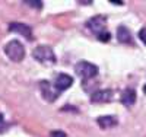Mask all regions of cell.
Listing matches in <instances>:
<instances>
[{
  "label": "cell",
  "mask_w": 146,
  "mask_h": 137,
  "mask_svg": "<svg viewBox=\"0 0 146 137\" xmlns=\"http://www.w3.org/2000/svg\"><path fill=\"white\" fill-rule=\"evenodd\" d=\"M117 38L120 42H124V44H131V34L126 26H118L117 29Z\"/></svg>",
  "instance_id": "cell-11"
},
{
  "label": "cell",
  "mask_w": 146,
  "mask_h": 137,
  "mask_svg": "<svg viewBox=\"0 0 146 137\" xmlns=\"http://www.w3.org/2000/svg\"><path fill=\"white\" fill-rule=\"evenodd\" d=\"M5 53L12 61H22L25 57V48L18 40H12L5 45Z\"/></svg>",
  "instance_id": "cell-1"
},
{
  "label": "cell",
  "mask_w": 146,
  "mask_h": 137,
  "mask_svg": "<svg viewBox=\"0 0 146 137\" xmlns=\"http://www.w3.org/2000/svg\"><path fill=\"white\" fill-rule=\"evenodd\" d=\"M75 73L79 77H82V80H89L98 74V67L89 61H79L75 66Z\"/></svg>",
  "instance_id": "cell-3"
},
{
  "label": "cell",
  "mask_w": 146,
  "mask_h": 137,
  "mask_svg": "<svg viewBox=\"0 0 146 137\" xmlns=\"http://www.w3.org/2000/svg\"><path fill=\"white\" fill-rule=\"evenodd\" d=\"M0 122H3V114L0 113Z\"/></svg>",
  "instance_id": "cell-16"
},
{
  "label": "cell",
  "mask_w": 146,
  "mask_h": 137,
  "mask_svg": "<svg viewBox=\"0 0 146 137\" xmlns=\"http://www.w3.org/2000/svg\"><path fill=\"white\" fill-rule=\"evenodd\" d=\"M9 31L10 32H16L19 35H23L25 38H28L29 41L32 40V29L31 26H28V25L25 23H19V22H12L9 25Z\"/></svg>",
  "instance_id": "cell-6"
},
{
  "label": "cell",
  "mask_w": 146,
  "mask_h": 137,
  "mask_svg": "<svg viewBox=\"0 0 146 137\" xmlns=\"http://www.w3.org/2000/svg\"><path fill=\"white\" fill-rule=\"evenodd\" d=\"M121 102H123V105L126 107H131V105H135L136 102V91L135 89H126L123 93H121Z\"/></svg>",
  "instance_id": "cell-9"
},
{
  "label": "cell",
  "mask_w": 146,
  "mask_h": 137,
  "mask_svg": "<svg viewBox=\"0 0 146 137\" xmlns=\"http://www.w3.org/2000/svg\"><path fill=\"white\" fill-rule=\"evenodd\" d=\"M143 92H145V93H146V85H145V88H143Z\"/></svg>",
  "instance_id": "cell-17"
},
{
  "label": "cell",
  "mask_w": 146,
  "mask_h": 137,
  "mask_svg": "<svg viewBox=\"0 0 146 137\" xmlns=\"http://www.w3.org/2000/svg\"><path fill=\"white\" fill-rule=\"evenodd\" d=\"M40 88H41V93H42L44 99H47L48 102L56 101V98H57V91L51 88V83H48V82L42 80V82L40 83Z\"/></svg>",
  "instance_id": "cell-8"
},
{
  "label": "cell",
  "mask_w": 146,
  "mask_h": 137,
  "mask_svg": "<svg viewBox=\"0 0 146 137\" xmlns=\"http://www.w3.org/2000/svg\"><path fill=\"white\" fill-rule=\"evenodd\" d=\"M96 122H98V126L101 128L105 130V128H111V127L117 126V118L113 115H102V117H98Z\"/></svg>",
  "instance_id": "cell-10"
},
{
  "label": "cell",
  "mask_w": 146,
  "mask_h": 137,
  "mask_svg": "<svg viewBox=\"0 0 146 137\" xmlns=\"http://www.w3.org/2000/svg\"><path fill=\"white\" fill-rule=\"evenodd\" d=\"M50 137H66V134L62 130H54V131H51Z\"/></svg>",
  "instance_id": "cell-15"
},
{
  "label": "cell",
  "mask_w": 146,
  "mask_h": 137,
  "mask_svg": "<svg viewBox=\"0 0 146 137\" xmlns=\"http://www.w3.org/2000/svg\"><path fill=\"white\" fill-rule=\"evenodd\" d=\"M72 85H73V77L66 73H60L54 80V89L57 92H63V91L69 89Z\"/></svg>",
  "instance_id": "cell-5"
},
{
  "label": "cell",
  "mask_w": 146,
  "mask_h": 137,
  "mask_svg": "<svg viewBox=\"0 0 146 137\" xmlns=\"http://www.w3.org/2000/svg\"><path fill=\"white\" fill-rule=\"evenodd\" d=\"M32 57L35 60H38L42 64H54L56 63V54H54L53 50L47 45L36 47L32 51Z\"/></svg>",
  "instance_id": "cell-2"
},
{
  "label": "cell",
  "mask_w": 146,
  "mask_h": 137,
  "mask_svg": "<svg viewBox=\"0 0 146 137\" xmlns=\"http://www.w3.org/2000/svg\"><path fill=\"white\" fill-rule=\"evenodd\" d=\"M23 3H27L31 7H36V9L42 7V2H40V0H36V2H34V0H23Z\"/></svg>",
  "instance_id": "cell-12"
},
{
  "label": "cell",
  "mask_w": 146,
  "mask_h": 137,
  "mask_svg": "<svg viewBox=\"0 0 146 137\" xmlns=\"http://www.w3.org/2000/svg\"><path fill=\"white\" fill-rule=\"evenodd\" d=\"M105 23H107V18L105 16H94L92 19L88 21L86 26L98 36L102 32H105Z\"/></svg>",
  "instance_id": "cell-4"
},
{
  "label": "cell",
  "mask_w": 146,
  "mask_h": 137,
  "mask_svg": "<svg viewBox=\"0 0 146 137\" xmlns=\"http://www.w3.org/2000/svg\"><path fill=\"white\" fill-rule=\"evenodd\" d=\"M113 99V91L111 89H101L92 93L91 102L94 104H102V102H110Z\"/></svg>",
  "instance_id": "cell-7"
},
{
  "label": "cell",
  "mask_w": 146,
  "mask_h": 137,
  "mask_svg": "<svg viewBox=\"0 0 146 137\" xmlns=\"http://www.w3.org/2000/svg\"><path fill=\"white\" fill-rule=\"evenodd\" d=\"M139 38H140V41L146 45V28H142V29L139 31Z\"/></svg>",
  "instance_id": "cell-14"
},
{
  "label": "cell",
  "mask_w": 146,
  "mask_h": 137,
  "mask_svg": "<svg viewBox=\"0 0 146 137\" xmlns=\"http://www.w3.org/2000/svg\"><path fill=\"white\" fill-rule=\"evenodd\" d=\"M98 40L101 41V42H108L110 41V34L105 31V32H102L101 35H98Z\"/></svg>",
  "instance_id": "cell-13"
}]
</instances>
